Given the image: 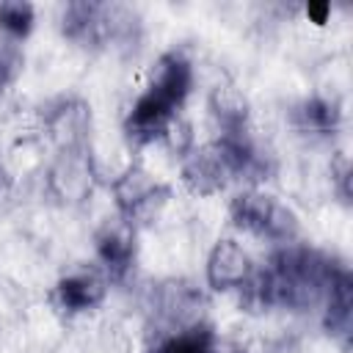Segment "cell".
<instances>
[{
	"label": "cell",
	"mask_w": 353,
	"mask_h": 353,
	"mask_svg": "<svg viewBox=\"0 0 353 353\" xmlns=\"http://www.w3.org/2000/svg\"><path fill=\"white\" fill-rule=\"evenodd\" d=\"M102 292H105L102 281L91 273H77L58 284V301L66 312H85L97 306L102 301Z\"/></svg>",
	"instance_id": "cell-4"
},
{
	"label": "cell",
	"mask_w": 353,
	"mask_h": 353,
	"mask_svg": "<svg viewBox=\"0 0 353 353\" xmlns=\"http://www.w3.org/2000/svg\"><path fill=\"white\" fill-rule=\"evenodd\" d=\"M234 223L262 240L287 243L295 234V215L276 199L262 190H245L232 201Z\"/></svg>",
	"instance_id": "cell-1"
},
{
	"label": "cell",
	"mask_w": 353,
	"mask_h": 353,
	"mask_svg": "<svg viewBox=\"0 0 353 353\" xmlns=\"http://www.w3.org/2000/svg\"><path fill=\"white\" fill-rule=\"evenodd\" d=\"M33 25V8L28 3H0V30L19 39Z\"/></svg>",
	"instance_id": "cell-5"
},
{
	"label": "cell",
	"mask_w": 353,
	"mask_h": 353,
	"mask_svg": "<svg viewBox=\"0 0 353 353\" xmlns=\"http://www.w3.org/2000/svg\"><path fill=\"white\" fill-rule=\"evenodd\" d=\"M309 17H314V22H325V14H328V6H309L306 8Z\"/></svg>",
	"instance_id": "cell-7"
},
{
	"label": "cell",
	"mask_w": 353,
	"mask_h": 353,
	"mask_svg": "<svg viewBox=\"0 0 353 353\" xmlns=\"http://www.w3.org/2000/svg\"><path fill=\"white\" fill-rule=\"evenodd\" d=\"M99 256H102V262H105V268H108V270H113V273H121V270L127 268L130 256H132L130 240H127L124 234H116V232H110V234H108V237L99 243Z\"/></svg>",
	"instance_id": "cell-6"
},
{
	"label": "cell",
	"mask_w": 353,
	"mask_h": 353,
	"mask_svg": "<svg viewBox=\"0 0 353 353\" xmlns=\"http://www.w3.org/2000/svg\"><path fill=\"white\" fill-rule=\"evenodd\" d=\"M207 279L218 290H243V287H248L251 279H254V268H251V259H248L245 248L234 240L218 243L212 248L210 259H207Z\"/></svg>",
	"instance_id": "cell-2"
},
{
	"label": "cell",
	"mask_w": 353,
	"mask_h": 353,
	"mask_svg": "<svg viewBox=\"0 0 353 353\" xmlns=\"http://www.w3.org/2000/svg\"><path fill=\"white\" fill-rule=\"evenodd\" d=\"M157 196H160V185L143 168H130L116 182V204L127 215H138L143 210H152L154 201H160Z\"/></svg>",
	"instance_id": "cell-3"
}]
</instances>
